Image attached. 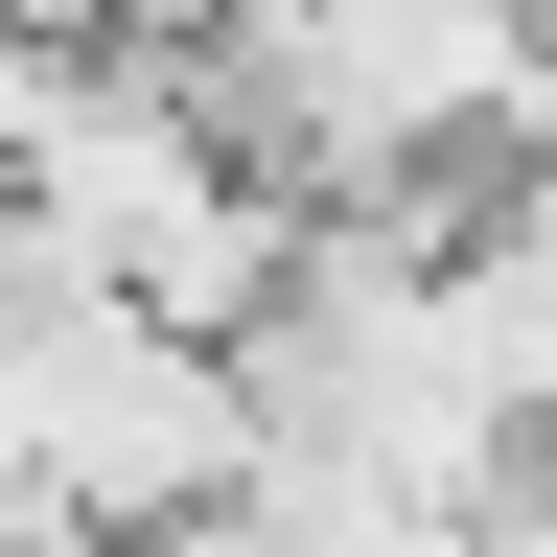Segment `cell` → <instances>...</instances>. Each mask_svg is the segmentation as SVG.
Listing matches in <instances>:
<instances>
[{"mask_svg":"<svg viewBox=\"0 0 557 557\" xmlns=\"http://www.w3.org/2000/svg\"><path fill=\"white\" fill-rule=\"evenodd\" d=\"M511 24H534V0H511Z\"/></svg>","mask_w":557,"mask_h":557,"instance_id":"cell-1","label":"cell"}]
</instances>
